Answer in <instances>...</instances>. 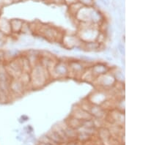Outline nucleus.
<instances>
[{
  "instance_id": "obj_1",
  "label": "nucleus",
  "mask_w": 165,
  "mask_h": 145,
  "mask_svg": "<svg viewBox=\"0 0 165 145\" xmlns=\"http://www.w3.org/2000/svg\"><path fill=\"white\" fill-rule=\"evenodd\" d=\"M119 48H120V52H121V53L122 54H124V48H123V46H121V45H120L119 46Z\"/></svg>"
}]
</instances>
